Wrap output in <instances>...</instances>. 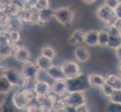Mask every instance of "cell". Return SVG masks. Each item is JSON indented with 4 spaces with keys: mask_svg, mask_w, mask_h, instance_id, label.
Instances as JSON below:
<instances>
[{
    "mask_svg": "<svg viewBox=\"0 0 121 112\" xmlns=\"http://www.w3.org/2000/svg\"><path fill=\"white\" fill-rule=\"evenodd\" d=\"M36 93L34 90L23 89L21 91L15 93L12 97V102L19 110H26V108L33 101H35Z\"/></svg>",
    "mask_w": 121,
    "mask_h": 112,
    "instance_id": "obj_1",
    "label": "cell"
},
{
    "mask_svg": "<svg viewBox=\"0 0 121 112\" xmlns=\"http://www.w3.org/2000/svg\"><path fill=\"white\" fill-rule=\"evenodd\" d=\"M67 83L68 93L83 92L88 89L90 85L88 81V77L86 78L83 75L81 74L76 78L66 80Z\"/></svg>",
    "mask_w": 121,
    "mask_h": 112,
    "instance_id": "obj_2",
    "label": "cell"
},
{
    "mask_svg": "<svg viewBox=\"0 0 121 112\" xmlns=\"http://www.w3.org/2000/svg\"><path fill=\"white\" fill-rule=\"evenodd\" d=\"M96 16L99 19L107 23L108 26L115 25L116 22L118 19L115 16L114 11L112 10L109 7H108L104 3L97 8Z\"/></svg>",
    "mask_w": 121,
    "mask_h": 112,
    "instance_id": "obj_3",
    "label": "cell"
},
{
    "mask_svg": "<svg viewBox=\"0 0 121 112\" xmlns=\"http://www.w3.org/2000/svg\"><path fill=\"white\" fill-rule=\"evenodd\" d=\"M54 17L63 26L71 24L74 19V11L69 7H61L54 10Z\"/></svg>",
    "mask_w": 121,
    "mask_h": 112,
    "instance_id": "obj_4",
    "label": "cell"
},
{
    "mask_svg": "<svg viewBox=\"0 0 121 112\" xmlns=\"http://www.w3.org/2000/svg\"><path fill=\"white\" fill-rule=\"evenodd\" d=\"M61 67L66 80L76 78L81 74L80 66L74 61H66Z\"/></svg>",
    "mask_w": 121,
    "mask_h": 112,
    "instance_id": "obj_5",
    "label": "cell"
},
{
    "mask_svg": "<svg viewBox=\"0 0 121 112\" xmlns=\"http://www.w3.org/2000/svg\"><path fill=\"white\" fill-rule=\"evenodd\" d=\"M67 106H73L75 108L86 105V98L83 92L68 93L64 97Z\"/></svg>",
    "mask_w": 121,
    "mask_h": 112,
    "instance_id": "obj_6",
    "label": "cell"
},
{
    "mask_svg": "<svg viewBox=\"0 0 121 112\" xmlns=\"http://www.w3.org/2000/svg\"><path fill=\"white\" fill-rule=\"evenodd\" d=\"M5 76L13 86L16 85L23 87L25 81V78L23 76V74L19 73L18 70L15 69L9 70L6 71Z\"/></svg>",
    "mask_w": 121,
    "mask_h": 112,
    "instance_id": "obj_7",
    "label": "cell"
},
{
    "mask_svg": "<svg viewBox=\"0 0 121 112\" xmlns=\"http://www.w3.org/2000/svg\"><path fill=\"white\" fill-rule=\"evenodd\" d=\"M51 93L59 97H63L68 93L66 79L54 81L51 85Z\"/></svg>",
    "mask_w": 121,
    "mask_h": 112,
    "instance_id": "obj_8",
    "label": "cell"
},
{
    "mask_svg": "<svg viewBox=\"0 0 121 112\" xmlns=\"http://www.w3.org/2000/svg\"><path fill=\"white\" fill-rule=\"evenodd\" d=\"M39 70H40L36 64L26 61L25 62L22 67V74L25 78H35Z\"/></svg>",
    "mask_w": 121,
    "mask_h": 112,
    "instance_id": "obj_9",
    "label": "cell"
},
{
    "mask_svg": "<svg viewBox=\"0 0 121 112\" xmlns=\"http://www.w3.org/2000/svg\"><path fill=\"white\" fill-rule=\"evenodd\" d=\"M74 55L77 61L81 63L87 62L90 58V52L84 46H79L74 51Z\"/></svg>",
    "mask_w": 121,
    "mask_h": 112,
    "instance_id": "obj_10",
    "label": "cell"
},
{
    "mask_svg": "<svg viewBox=\"0 0 121 112\" xmlns=\"http://www.w3.org/2000/svg\"><path fill=\"white\" fill-rule=\"evenodd\" d=\"M46 73L48 74L49 78H51V79L54 81L65 79L61 66L53 65L51 67H50L47 71H46Z\"/></svg>",
    "mask_w": 121,
    "mask_h": 112,
    "instance_id": "obj_11",
    "label": "cell"
},
{
    "mask_svg": "<svg viewBox=\"0 0 121 112\" xmlns=\"http://www.w3.org/2000/svg\"><path fill=\"white\" fill-rule=\"evenodd\" d=\"M85 32L83 29H76L74 31L69 39V43L72 46H77L84 43Z\"/></svg>",
    "mask_w": 121,
    "mask_h": 112,
    "instance_id": "obj_12",
    "label": "cell"
},
{
    "mask_svg": "<svg viewBox=\"0 0 121 112\" xmlns=\"http://www.w3.org/2000/svg\"><path fill=\"white\" fill-rule=\"evenodd\" d=\"M99 31L97 30H89L85 32L84 43L89 46H98Z\"/></svg>",
    "mask_w": 121,
    "mask_h": 112,
    "instance_id": "obj_13",
    "label": "cell"
},
{
    "mask_svg": "<svg viewBox=\"0 0 121 112\" xmlns=\"http://www.w3.org/2000/svg\"><path fill=\"white\" fill-rule=\"evenodd\" d=\"M88 81L92 88L101 89L105 83V78L99 73H92L88 76Z\"/></svg>",
    "mask_w": 121,
    "mask_h": 112,
    "instance_id": "obj_14",
    "label": "cell"
},
{
    "mask_svg": "<svg viewBox=\"0 0 121 112\" xmlns=\"http://www.w3.org/2000/svg\"><path fill=\"white\" fill-rule=\"evenodd\" d=\"M34 91L36 94H41L48 96V94L51 93V85L48 81H39L36 82Z\"/></svg>",
    "mask_w": 121,
    "mask_h": 112,
    "instance_id": "obj_15",
    "label": "cell"
},
{
    "mask_svg": "<svg viewBox=\"0 0 121 112\" xmlns=\"http://www.w3.org/2000/svg\"><path fill=\"white\" fill-rule=\"evenodd\" d=\"M105 82L115 90H121V76L111 74L105 78Z\"/></svg>",
    "mask_w": 121,
    "mask_h": 112,
    "instance_id": "obj_16",
    "label": "cell"
},
{
    "mask_svg": "<svg viewBox=\"0 0 121 112\" xmlns=\"http://www.w3.org/2000/svg\"><path fill=\"white\" fill-rule=\"evenodd\" d=\"M36 64L39 67L40 70H42V71H47V70L51 67L53 64V61L51 59L48 58H46L44 55H40L36 60Z\"/></svg>",
    "mask_w": 121,
    "mask_h": 112,
    "instance_id": "obj_17",
    "label": "cell"
},
{
    "mask_svg": "<svg viewBox=\"0 0 121 112\" xmlns=\"http://www.w3.org/2000/svg\"><path fill=\"white\" fill-rule=\"evenodd\" d=\"M12 86L13 85L11 84V82L8 81L5 75L0 76V93L6 94L9 93L12 88Z\"/></svg>",
    "mask_w": 121,
    "mask_h": 112,
    "instance_id": "obj_18",
    "label": "cell"
},
{
    "mask_svg": "<svg viewBox=\"0 0 121 112\" xmlns=\"http://www.w3.org/2000/svg\"><path fill=\"white\" fill-rule=\"evenodd\" d=\"M109 42V35L107 30L99 31V38H98V46L107 47Z\"/></svg>",
    "mask_w": 121,
    "mask_h": 112,
    "instance_id": "obj_19",
    "label": "cell"
},
{
    "mask_svg": "<svg viewBox=\"0 0 121 112\" xmlns=\"http://www.w3.org/2000/svg\"><path fill=\"white\" fill-rule=\"evenodd\" d=\"M54 10L51 8H48L46 9L41 10L40 13V19L43 22V23H45L51 20L52 17H54Z\"/></svg>",
    "mask_w": 121,
    "mask_h": 112,
    "instance_id": "obj_20",
    "label": "cell"
},
{
    "mask_svg": "<svg viewBox=\"0 0 121 112\" xmlns=\"http://www.w3.org/2000/svg\"><path fill=\"white\" fill-rule=\"evenodd\" d=\"M41 55L46 58L53 60L56 57V51L51 46L44 45L41 49Z\"/></svg>",
    "mask_w": 121,
    "mask_h": 112,
    "instance_id": "obj_21",
    "label": "cell"
},
{
    "mask_svg": "<svg viewBox=\"0 0 121 112\" xmlns=\"http://www.w3.org/2000/svg\"><path fill=\"white\" fill-rule=\"evenodd\" d=\"M120 46H121V35L109 36V42L107 47L115 49Z\"/></svg>",
    "mask_w": 121,
    "mask_h": 112,
    "instance_id": "obj_22",
    "label": "cell"
},
{
    "mask_svg": "<svg viewBox=\"0 0 121 112\" xmlns=\"http://www.w3.org/2000/svg\"><path fill=\"white\" fill-rule=\"evenodd\" d=\"M30 52L26 49H22V50L19 51L17 53V58L18 59V61H22V62H26L29 61L30 59Z\"/></svg>",
    "mask_w": 121,
    "mask_h": 112,
    "instance_id": "obj_23",
    "label": "cell"
},
{
    "mask_svg": "<svg viewBox=\"0 0 121 112\" xmlns=\"http://www.w3.org/2000/svg\"><path fill=\"white\" fill-rule=\"evenodd\" d=\"M100 90H102L103 95H105V97H107L108 98L111 97L112 96V94H113L114 92L115 91V90L112 88V87H111L109 85H108L106 82L105 83V85L102 87Z\"/></svg>",
    "mask_w": 121,
    "mask_h": 112,
    "instance_id": "obj_24",
    "label": "cell"
},
{
    "mask_svg": "<svg viewBox=\"0 0 121 112\" xmlns=\"http://www.w3.org/2000/svg\"><path fill=\"white\" fill-rule=\"evenodd\" d=\"M109 100L111 102L121 104V90H115L112 96L109 97Z\"/></svg>",
    "mask_w": 121,
    "mask_h": 112,
    "instance_id": "obj_25",
    "label": "cell"
},
{
    "mask_svg": "<svg viewBox=\"0 0 121 112\" xmlns=\"http://www.w3.org/2000/svg\"><path fill=\"white\" fill-rule=\"evenodd\" d=\"M108 112H121V104L110 102L108 105Z\"/></svg>",
    "mask_w": 121,
    "mask_h": 112,
    "instance_id": "obj_26",
    "label": "cell"
},
{
    "mask_svg": "<svg viewBox=\"0 0 121 112\" xmlns=\"http://www.w3.org/2000/svg\"><path fill=\"white\" fill-rule=\"evenodd\" d=\"M120 3V0H105L104 1V4L105 5H106L108 7H109L114 11L119 5Z\"/></svg>",
    "mask_w": 121,
    "mask_h": 112,
    "instance_id": "obj_27",
    "label": "cell"
},
{
    "mask_svg": "<svg viewBox=\"0 0 121 112\" xmlns=\"http://www.w3.org/2000/svg\"><path fill=\"white\" fill-rule=\"evenodd\" d=\"M49 5L50 3L48 0H38V2L36 3V8L41 11L49 8Z\"/></svg>",
    "mask_w": 121,
    "mask_h": 112,
    "instance_id": "obj_28",
    "label": "cell"
},
{
    "mask_svg": "<svg viewBox=\"0 0 121 112\" xmlns=\"http://www.w3.org/2000/svg\"><path fill=\"white\" fill-rule=\"evenodd\" d=\"M26 112H40L39 110V105L36 104L35 102H32L30 105L26 108V109L25 110Z\"/></svg>",
    "mask_w": 121,
    "mask_h": 112,
    "instance_id": "obj_29",
    "label": "cell"
},
{
    "mask_svg": "<svg viewBox=\"0 0 121 112\" xmlns=\"http://www.w3.org/2000/svg\"><path fill=\"white\" fill-rule=\"evenodd\" d=\"M47 99V96L45 95H41V94H36L35 95V102L36 104H38L39 105H41L42 103L44 102V101Z\"/></svg>",
    "mask_w": 121,
    "mask_h": 112,
    "instance_id": "obj_30",
    "label": "cell"
},
{
    "mask_svg": "<svg viewBox=\"0 0 121 112\" xmlns=\"http://www.w3.org/2000/svg\"><path fill=\"white\" fill-rule=\"evenodd\" d=\"M114 14L115 16H117V18L118 19H121V2L119 4V5L114 10Z\"/></svg>",
    "mask_w": 121,
    "mask_h": 112,
    "instance_id": "obj_31",
    "label": "cell"
},
{
    "mask_svg": "<svg viewBox=\"0 0 121 112\" xmlns=\"http://www.w3.org/2000/svg\"><path fill=\"white\" fill-rule=\"evenodd\" d=\"M114 50H115V55L117 58L119 60V61H121V46L115 49Z\"/></svg>",
    "mask_w": 121,
    "mask_h": 112,
    "instance_id": "obj_32",
    "label": "cell"
},
{
    "mask_svg": "<svg viewBox=\"0 0 121 112\" xmlns=\"http://www.w3.org/2000/svg\"><path fill=\"white\" fill-rule=\"evenodd\" d=\"M77 112H89V111H88V108H87V107L86 106V105H84L77 108Z\"/></svg>",
    "mask_w": 121,
    "mask_h": 112,
    "instance_id": "obj_33",
    "label": "cell"
},
{
    "mask_svg": "<svg viewBox=\"0 0 121 112\" xmlns=\"http://www.w3.org/2000/svg\"><path fill=\"white\" fill-rule=\"evenodd\" d=\"M82 1L85 4H87V5H92V4L96 2V0H82Z\"/></svg>",
    "mask_w": 121,
    "mask_h": 112,
    "instance_id": "obj_34",
    "label": "cell"
},
{
    "mask_svg": "<svg viewBox=\"0 0 121 112\" xmlns=\"http://www.w3.org/2000/svg\"><path fill=\"white\" fill-rule=\"evenodd\" d=\"M51 112H65V111L64 110H59V109H56V108H54L53 110Z\"/></svg>",
    "mask_w": 121,
    "mask_h": 112,
    "instance_id": "obj_35",
    "label": "cell"
},
{
    "mask_svg": "<svg viewBox=\"0 0 121 112\" xmlns=\"http://www.w3.org/2000/svg\"><path fill=\"white\" fill-rule=\"evenodd\" d=\"M118 70H119V72L121 75V61H120V63H119V66H118Z\"/></svg>",
    "mask_w": 121,
    "mask_h": 112,
    "instance_id": "obj_36",
    "label": "cell"
}]
</instances>
